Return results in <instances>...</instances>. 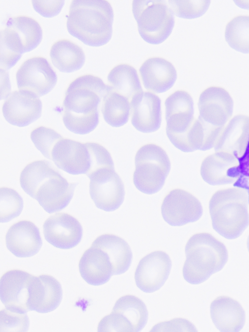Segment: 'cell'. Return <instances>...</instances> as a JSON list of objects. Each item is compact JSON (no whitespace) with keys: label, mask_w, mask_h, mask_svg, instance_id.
I'll use <instances>...</instances> for the list:
<instances>
[{"label":"cell","mask_w":249,"mask_h":332,"mask_svg":"<svg viewBox=\"0 0 249 332\" xmlns=\"http://www.w3.org/2000/svg\"><path fill=\"white\" fill-rule=\"evenodd\" d=\"M107 88L102 80L91 74L72 81L63 103V121L70 131L84 135L92 131L99 123V105Z\"/></svg>","instance_id":"6da1fadb"},{"label":"cell","mask_w":249,"mask_h":332,"mask_svg":"<svg viewBox=\"0 0 249 332\" xmlns=\"http://www.w3.org/2000/svg\"><path fill=\"white\" fill-rule=\"evenodd\" d=\"M19 181L23 191L49 213L68 205L77 185L69 182L45 160L28 164L20 173Z\"/></svg>","instance_id":"7a4b0ae2"},{"label":"cell","mask_w":249,"mask_h":332,"mask_svg":"<svg viewBox=\"0 0 249 332\" xmlns=\"http://www.w3.org/2000/svg\"><path fill=\"white\" fill-rule=\"evenodd\" d=\"M114 14L106 0H73L67 17L69 33L84 44L99 47L111 39Z\"/></svg>","instance_id":"3957f363"},{"label":"cell","mask_w":249,"mask_h":332,"mask_svg":"<svg viewBox=\"0 0 249 332\" xmlns=\"http://www.w3.org/2000/svg\"><path fill=\"white\" fill-rule=\"evenodd\" d=\"M186 260L182 274L189 283L197 284L221 270L228 260L225 245L211 234L203 232L193 235L185 247Z\"/></svg>","instance_id":"277c9868"},{"label":"cell","mask_w":249,"mask_h":332,"mask_svg":"<svg viewBox=\"0 0 249 332\" xmlns=\"http://www.w3.org/2000/svg\"><path fill=\"white\" fill-rule=\"evenodd\" d=\"M249 205L246 189L234 187L216 191L209 204L213 228L228 239L239 237L249 225Z\"/></svg>","instance_id":"5b68a950"},{"label":"cell","mask_w":249,"mask_h":332,"mask_svg":"<svg viewBox=\"0 0 249 332\" xmlns=\"http://www.w3.org/2000/svg\"><path fill=\"white\" fill-rule=\"evenodd\" d=\"M133 183L141 192L152 194L163 186L171 168L170 159L165 150L154 143L142 145L135 157Z\"/></svg>","instance_id":"8992f818"},{"label":"cell","mask_w":249,"mask_h":332,"mask_svg":"<svg viewBox=\"0 0 249 332\" xmlns=\"http://www.w3.org/2000/svg\"><path fill=\"white\" fill-rule=\"evenodd\" d=\"M132 12L139 33L146 42L159 44L172 32L175 24L173 13L164 0H135Z\"/></svg>","instance_id":"52a82bcc"},{"label":"cell","mask_w":249,"mask_h":332,"mask_svg":"<svg viewBox=\"0 0 249 332\" xmlns=\"http://www.w3.org/2000/svg\"><path fill=\"white\" fill-rule=\"evenodd\" d=\"M166 133L171 143L178 149L187 152V138L195 121L194 103L190 94L177 90L165 101Z\"/></svg>","instance_id":"ba28073f"},{"label":"cell","mask_w":249,"mask_h":332,"mask_svg":"<svg viewBox=\"0 0 249 332\" xmlns=\"http://www.w3.org/2000/svg\"><path fill=\"white\" fill-rule=\"evenodd\" d=\"M148 313L144 303L138 297L126 295L116 301L110 314L100 321L99 332H137L145 326Z\"/></svg>","instance_id":"9c48e42d"},{"label":"cell","mask_w":249,"mask_h":332,"mask_svg":"<svg viewBox=\"0 0 249 332\" xmlns=\"http://www.w3.org/2000/svg\"><path fill=\"white\" fill-rule=\"evenodd\" d=\"M89 193L95 206L106 211L118 209L125 194L124 183L114 168L99 169L89 176Z\"/></svg>","instance_id":"30bf717a"},{"label":"cell","mask_w":249,"mask_h":332,"mask_svg":"<svg viewBox=\"0 0 249 332\" xmlns=\"http://www.w3.org/2000/svg\"><path fill=\"white\" fill-rule=\"evenodd\" d=\"M19 90L30 92L37 97L48 93L57 82V75L48 61L42 56L25 60L16 73Z\"/></svg>","instance_id":"8fae6325"},{"label":"cell","mask_w":249,"mask_h":332,"mask_svg":"<svg viewBox=\"0 0 249 332\" xmlns=\"http://www.w3.org/2000/svg\"><path fill=\"white\" fill-rule=\"evenodd\" d=\"M163 219L172 226H181L197 221L203 208L198 199L181 189L171 190L164 197L161 206Z\"/></svg>","instance_id":"7c38bea8"},{"label":"cell","mask_w":249,"mask_h":332,"mask_svg":"<svg viewBox=\"0 0 249 332\" xmlns=\"http://www.w3.org/2000/svg\"><path fill=\"white\" fill-rule=\"evenodd\" d=\"M172 261L165 252L156 250L142 257L136 267L134 278L137 287L145 293L158 290L167 279Z\"/></svg>","instance_id":"4fadbf2b"},{"label":"cell","mask_w":249,"mask_h":332,"mask_svg":"<svg viewBox=\"0 0 249 332\" xmlns=\"http://www.w3.org/2000/svg\"><path fill=\"white\" fill-rule=\"evenodd\" d=\"M51 157L58 168L71 175H87L91 167V155L87 142L63 137L53 146Z\"/></svg>","instance_id":"5bb4252c"},{"label":"cell","mask_w":249,"mask_h":332,"mask_svg":"<svg viewBox=\"0 0 249 332\" xmlns=\"http://www.w3.org/2000/svg\"><path fill=\"white\" fill-rule=\"evenodd\" d=\"M33 275L19 269L6 272L0 280V297L5 308L20 314L29 311V286Z\"/></svg>","instance_id":"9a60e30c"},{"label":"cell","mask_w":249,"mask_h":332,"mask_svg":"<svg viewBox=\"0 0 249 332\" xmlns=\"http://www.w3.org/2000/svg\"><path fill=\"white\" fill-rule=\"evenodd\" d=\"M43 233L46 240L60 249H70L81 241L83 228L77 219L66 212H57L44 222Z\"/></svg>","instance_id":"2e32d148"},{"label":"cell","mask_w":249,"mask_h":332,"mask_svg":"<svg viewBox=\"0 0 249 332\" xmlns=\"http://www.w3.org/2000/svg\"><path fill=\"white\" fill-rule=\"evenodd\" d=\"M2 111L5 119L9 123L23 127L40 117L42 103L37 97L30 92L15 90L4 102Z\"/></svg>","instance_id":"e0dca14e"},{"label":"cell","mask_w":249,"mask_h":332,"mask_svg":"<svg viewBox=\"0 0 249 332\" xmlns=\"http://www.w3.org/2000/svg\"><path fill=\"white\" fill-rule=\"evenodd\" d=\"M131 122L138 131L145 133L158 130L161 122V100L154 93L142 91L130 101Z\"/></svg>","instance_id":"ac0fdd59"},{"label":"cell","mask_w":249,"mask_h":332,"mask_svg":"<svg viewBox=\"0 0 249 332\" xmlns=\"http://www.w3.org/2000/svg\"><path fill=\"white\" fill-rule=\"evenodd\" d=\"M62 289L60 282L50 275L32 276L28 299L30 311L46 313L54 310L62 298Z\"/></svg>","instance_id":"d6986e66"},{"label":"cell","mask_w":249,"mask_h":332,"mask_svg":"<svg viewBox=\"0 0 249 332\" xmlns=\"http://www.w3.org/2000/svg\"><path fill=\"white\" fill-rule=\"evenodd\" d=\"M8 249L18 257L36 255L42 245L38 227L29 220H20L13 224L5 235Z\"/></svg>","instance_id":"ffe728a7"},{"label":"cell","mask_w":249,"mask_h":332,"mask_svg":"<svg viewBox=\"0 0 249 332\" xmlns=\"http://www.w3.org/2000/svg\"><path fill=\"white\" fill-rule=\"evenodd\" d=\"M139 72L144 87L157 93L169 90L177 78L174 65L160 57L147 59L140 68Z\"/></svg>","instance_id":"44dd1931"},{"label":"cell","mask_w":249,"mask_h":332,"mask_svg":"<svg viewBox=\"0 0 249 332\" xmlns=\"http://www.w3.org/2000/svg\"><path fill=\"white\" fill-rule=\"evenodd\" d=\"M212 320L220 332L240 331L245 322V313L236 300L225 296L215 298L210 305Z\"/></svg>","instance_id":"7402d4cb"},{"label":"cell","mask_w":249,"mask_h":332,"mask_svg":"<svg viewBox=\"0 0 249 332\" xmlns=\"http://www.w3.org/2000/svg\"><path fill=\"white\" fill-rule=\"evenodd\" d=\"M79 270L87 283L95 286L107 282L113 275V267L107 253L92 245L81 256Z\"/></svg>","instance_id":"603a6c76"},{"label":"cell","mask_w":249,"mask_h":332,"mask_svg":"<svg viewBox=\"0 0 249 332\" xmlns=\"http://www.w3.org/2000/svg\"><path fill=\"white\" fill-rule=\"evenodd\" d=\"M239 164L232 153L218 152L206 157L202 161L200 174L203 179L212 185L235 183L229 175L230 169Z\"/></svg>","instance_id":"cb8c5ba5"},{"label":"cell","mask_w":249,"mask_h":332,"mask_svg":"<svg viewBox=\"0 0 249 332\" xmlns=\"http://www.w3.org/2000/svg\"><path fill=\"white\" fill-rule=\"evenodd\" d=\"M92 246L105 251L113 267V275H120L127 270L132 260V253L127 243L120 237L105 233L98 236Z\"/></svg>","instance_id":"d4e9b609"},{"label":"cell","mask_w":249,"mask_h":332,"mask_svg":"<svg viewBox=\"0 0 249 332\" xmlns=\"http://www.w3.org/2000/svg\"><path fill=\"white\" fill-rule=\"evenodd\" d=\"M232 106V100L225 89L219 87H211L200 95L198 102L199 117L207 121L215 118L216 115L227 116L231 113Z\"/></svg>","instance_id":"484cf974"},{"label":"cell","mask_w":249,"mask_h":332,"mask_svg":"<svg viewBox=\"0 0 249 332\" xmlns=\"http://www.w3.org/2000/svg\"><path fill=\"white\" fill-rule=\"evenodd\" d=\"M51 59L53 65L60 71L71 72L80 69L85 61L82 49L67 39L55 42L51 47Z\"/></svg>","instance_id":"4316f807"},{"label":"cell","mask_w":249,"mask_h":332,"mask_svg":"<svg viewBox=\"0 0 249 332\" xmlns=\"http://www.w3.org/2000/svg\"><path fill=\"white\" fill-rule=\"evenodd\" d=\"M130 101L107 85L101 104V112L106 122L113 127H121L128 121Z\"/></svg>","instance_id":"83f0119b"},{"label":"cell","mask_w":249,"mask_h":332,"mask_svg":"<svg viewBox=\"0 0 249 332\" xmlns=\"http://www.w3.org/2000/svg\"><path fill=\"white\" fill-rule=\"evenodd\" d=\"M108 85L131 101L137 93L143 91L136 70L124 63L116 65L107 75Z\"/></svg>","instance_id":"f1b7e54d"},{"label":"cell","mask_w":249,"mask_h":332,"mask_svg":"<svg viewBox=\"0 0 249 332\" xmlns=\"http://www.w3.org/2000/svg\"><path fill=\"white\" fill-rule=\"evenodd\" d=\"M6 26L19 39L24 52L32 51L41 41L42 29L38 22L31 17L21 15L10 18Z\"/></svg>","instance_id":"f546056e"},{"label":"cell","mask_w":249,"mask_h":332,"mask_svg":"<svg viewBox=\"0 0 249 332\" xmlns=\"http://www.w3.org/2000/svg\"><path fill=\"white\" fill-rule=\"evenodd\" d=\"M225 39L234 50L249 53V16L239 15L226 25Z\"/></svg>","instance_id":"4dcf8cb0"},{"label":"cell","mask_w":249,"mask_h":332,"mask_svg":"<svg viewBox=\"0 0 249 332\" xmlns=\"http://www.w3.org/2000/svg\"><path fill=\"white\" fill-rule=\"evenodd\" d=\"M23 207L21 196L14 189L7 187L0 189V220L5 223L20 215Z\"/></svg>","instance_id":"1f68e13d"},{"label":"cell","mask_w":249,"mask_h":332,"mask_svg":"<svg viewBox=\"0 0 249 332\" xmlns=\"http://www.w3.org/2000/svg\"><path fill=\"white\" fill-rule=\"evenodd\" d=\"M173 14L184 18H195L202 16L210 4V0H167Z\"/></svg>","instance_id":"d6a6232c"},{"label":"cell","mask_w":249,"mask_h":332,"mask_svg":"<svg viewBox=\"0 0 249 332\" xmlns=\"http://www.w3.org/2000/svg\"><path fill=\"white\" fill-rule=\"evenodd\" d=\"M30 136L36 147L49 159H52L51 153L55 144L63 138L53 129L43 126L34 129Z\"/></svg>","instance_id":"836d02e7"},{"label":"cell","mask_w":249,"mask_h":332,"mask_svg":"<svg viewBox=\"0 0 249 332\" xmlns=\"http://www.w3.org/2000/svg\"><path fill=\"white\" fill-rule=\"evenodd\" d=\"M0 332H26L29 319L25 314L11 312L5 308L0 311Z\"/></svg>","instance_id":"e575fe53"},{"label":"cell","mask_w":249,"mask_h":332,"mask_svg":"<svg viewBox=\"0 0 249 332\" xmlns=\"http://www.w3.org/2000/svg\"><path fill=\"white\" fill-rule=\"evenodd\" d=\"M36 12L43 17H51L57 15L64 4V0H32Z\"/></svg>","instance_id":"d590c367"},{"label":"cell","mask_w":249,"mask_h":332,"mask_svg":"<svg viewBox=\"0 0 249 332\" xmlns=\"http://www.w3.org/2000/svg\"><path fill=\"white\" fill-rule=\"evenodd\" d=\"M239 164L231 169V176L237 180L240 175L249 178V139L242 156L238 158Z\"/></svg>","instance_id":"8d00e7d4"},{"label":"cell","mask_w":249,"mask_h":332,"mask_svg":"<svg viewBox=\"0 0 249 332\" xmlns=\"http://www.w3.org/2000/svg\"><path fill=\"white\" fill-rule=\"evenodd\" d=\"M234 187H238L246 189L249 194V178L244 176L240 175L237 180L233 184Z\"/></svg>","instance_id":"74e56055"},{"label":"cell","mask_w":249,"mask_h":332,"mask_svg":"<svg viewBox=\"0 0 249 332\" xmlns=\"http://www.w3.org/2000/svg\"><path fill=\"white\" fill-rule=\"evenodd\" d=\"M247 248H248V251L249 252V235L248 237L247 241Z\"/></svg>","instance_id":"f35d334b"}]
</instances>
